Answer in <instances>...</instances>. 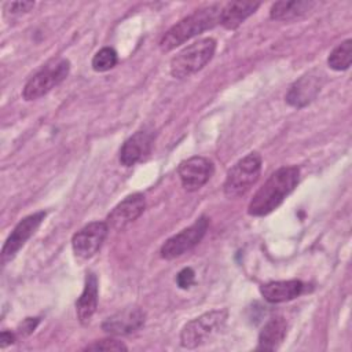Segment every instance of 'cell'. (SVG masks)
<instances>
[{"mask_svg": "<svg viewBox=\"0 0 352 352\" xmlns=\"http://www.w3.org/2000/svg\"><path fill=\"white\" fill-rule=\"evenodd\" d=\"M323 77L324 76L318 70H312L301 76L297 81H294V84L286 94V102L297 109L307 106L320 92L324 81Z\"/></svg>", "mask_w": 352, "mask_h": 352, "instance_id": "cell-12", "label": "cell"}, {"mask_svg": "<svg viewBox=\"0 0 352 352\" xmlns=\"http://www.w3.org/2000/svg\"><path fill=\"white\" fill-rule=\"evenodd\" d=\"M216 41L205 37L184 47L170 59V74L175 78H186L199 72L214 55Z\"/></svg>", "mask_w": 352, "mask_h": 352, "instance_id": "cell-3", "label": "cell"}, {"mask_svg": "<svg viewBox=\"0 0 352 352\" xmlns=\"http://www.w3.org/2000/svg\"><path fill=\"white\" fill-rule=\"evenodd\" d=\"M146 320V314L139 307H126L109 316L103 323L102 329L107 334L126 336L138 331Z\"/></svg>", "mask_w": 352, "mask_h": 352, "instance_id": "cell-13", "label": "cell"}, {"mask_svg": "<svg viewBox=\"0 0 352 352\" xmlns=\"http://www.w3.org/2000/svg\"><path fill=\"white\" fill-rule=\"evenodd\" d=\"M117 65V52L110 48L104 47L99 50L92 58V69L95 72H107Z\"/></svg>", "mask_w": 352, "mask_h": 352, "instance_id": "cell-21", "label": "cell"}, {"mask_svg": "<svg viewBox=\"0 0 352 352\" xmlns=\"http://www.w3.org/2000/svg\"><path fill=\"white\" fill-rule=\"evenodd\" d=\"M98 307V279L89 272L85 276V283L81 296L76 301V312L80 323L87 324L94 316Z\"/></svg>", "mask_w": 352, "mask_h": 352, "instance_id": "cell-16", "label": "cell"}, {"mask_svg": "<svg viewBox=\"0 0 352 352\" xmlns=\"http://www.w3.org/2000/svg\"><path fill=\"white\" fill-rule=\"evenodd\" d=\"M177 173L182 182V186L187 191L199 190L213 175V164L201 155L190 157L180 162Z\"/></svg>", "mask_w": 352, "mask_h": 352, "instance_id": "cell-10", "label": "cell"}, {"mask_svg": "<svg viewBox=\"0 0 352 352\" xmlns=\"http://www.w3.org/2000/svg\"><path fill=\"white\" fill-rule=\"evenodd\" d=\"M261 172V157L258 153H249L239 160L227 173L224 182V195L238 198L243 195L258 179Z\"/></svg>", "mask_w": 352, "mask_h": 352, "instance_id": "cell-5", "label": "cell"}, {"mask_svg": "<svg viewBox=\"0 0 352 352\" xmlns=\"http://www.w3.org/2000/svg\"><path fill=\"white\" fill-rule=\"evenodd\" d=\"M153 133L150 131L142 129L135 132L128 138L120 150V162L124 166H132L142 161L151 150Z\"/></svg>", "mask_w": 352, "mask_h": 352, "instance_id": "cell-14", "label": "cell"}, {"mask_svg": "<svg viewBox=\"0 0 352 352\" xmlns=\"http://www.w3.org/2000/svg\"><path fill=\"white\" fill-rule=\"evenodd\" d=\"M352 62V40L348 38L338 44L329 55L327 65L336 72L346 70Z\"/></svg>", "mask_w": 352, "mask_h": 352, "instance_id": "cell-20", "label": "cell"}, {"mask_svg": "<svg viewBox=\"0 0 352 352\" xmlns=\"http://www.w3.org/2000/svg\"><path fill=\"white\" fill-rule=\"evenodd\" d=\"M287 334V322L282 316L271 318L258 334V349L274 351L285 340Z\"/></svg>", "mask_w": 352, "mask_h": 352, "instance_id": "cell-18", "label": "cell"}, {"mask_svg": "<svg viewBox=\"0 0 352 352\" xmlns=\"http://www.w3.org/2000/svg\"><path fill=\"white\" fill-rule=\"evenodd\" d=\"M314 1L292 0V1H276L271 6L270 16L275 21H292L305 15L312 7Z\"/></svg>", "mask_w": 352, "mask_h": 352, "instance_id": "cell-19", "label": "cell"}, {"mask_svg": "<svg viewBox=\"0 0 352 352\" xmlns=\"http://www.w3.org/2000/svg\"><path fill=\"white\" fill-rule=\"evenodd\" d=\"M227 320V309H213L187 322L180 333L183 348L192 349L217 334Z\"/></svg>", "mask_w": 352, "mask_h": 352, "instance_id": "cell-4", "label": "cell"}, {"mask_svg": "<svg viewBox=\"0 0 352 352\" xmlns=\"http://www.w3.org/2000/svg\"><path fill=\"white\" fill-rule=\"evenodd\" d=\"M109 227L106 221H92L78 230L72 238V248L77 257L89 258L102 246Z\"/></svg>", "mask_w": 352, "mask_h": 352, "instance_id": "cell-8", "label": "cell"}, {"mask_svg": "<svg viewBox=\"0 0 352 352\" xmlns=\"http://www.w3.org/2000/svg\"><path fill=\"white\" fill-rule=\"evenodd\" d=\"M14 341H15V334L14 333L7 331V330L1 331V334H0V348H6L7 345H11V344H14Z\"/></svg>", "mask_w": 352, "mask_h": 352, "instance_id": "cell-26", "label": "cell"}, {"mask_svg": "<svg viewBox=\"0 0 352 352\" xmlns=\"http://www.w3.org/2000/svg\"><path fill=\"white\" fill-rule=\"evenodd\" d=\"M85 351H126L128 348L125 346L124 342L114 340V338H106V340H99L95 341L84 348Z\"/></svg>", "mask_w": 352, "mask_h": 352, "instance_id": "cell-22", "label": "cell"}, {"mask_svg": "<svg viewBox=\"0 0 352 352\" xmlns=\"http://www.w3.org/2000/svg\"><path fill=\"white\" fill-rule=\"evenodd\" d=\"M38 322H40V318H26V319H23L22 323L16 329V334L22 336V337L32 334L34 331V329L37 327Z\"/></svg>", "mask_w": 352, "mask_h": 352, "instance_id": "cell-25", "label": "cell"}, {"mask_svg": "<svg viewBox=\"0 0 352 352\" xmlns=\"http://www.w3.org/2000/svg\"><path fill=\"white\" fill-rule=\"evenodd\" d=\"M45 217V212H36L33 214L26 216L25 219H22L15 228L11 231V234L8 235L7 241L4 242V246L1 249V260L3 263L11 260L16 252L26 243V241L36 232V230L38 228V226L41 224V221Z\"/></svg>", "mask_w": 352, "mask_h": 352, "instance_id": "cell-11", "label": "cell"}, {"mask_svg": "<svg viewBox=\"0 0 352 352\" xmlns=\"http://www.w3.org/2000/svg\"><path fill=\"white\" fill-rule=\"evenodd\" d=\"M208 226H209V219L206 216L198 217L190 227L182 230L179 234L170 236L164 242L160 250L161 257L166 260H172L191 250L195 245L201 242V239L206 234Z\"/></svg>", "mask_w": 352, "mask_h": 352, "instance_id": "cell-7", "label": "cell"}, {"mask_svg": "<svg viewBox=\"0 0 352 352\" xmlns=\"http://www.w3.org/2000/svg\"><path fill=\"white\" fill-rule=\"evenodd\" d=\"M300 170L297 166H282L271 173L257 190L248 206L250 216H265L274 212L297 187Z\"/></svg>", "mask_w": 352, "mask_h": 352, "instance_id": "cell-1", "label": "cell"}, {"mask_svg": "<svg viewBox=\"0 0 352 352\" xmlns=\"http://www.w3.org/2000/svg\"><path fill=\"white\" fill-rule=\"evenodd\" d=\"M144 208L146 201L143 194L133 192L113 208L106 217V224L114 231H122L143 214Z\"/></svg>", "mask_w": 352, "mask_h": 352, "instance_id": "cell-9", "label": "cell"}, {"mask_svg": "<svg viewBox=\"0 0 352 352\" xmlns=\"http://www.w3.org/2000/svg\"><path fill=\"white\" fill-rule=\"evenodd\" d=\"M258 7H260V3L230 1L221 7L219 23H221L228 30H234L246 18H249Z\"/></svg>", "mask_w": 352, "mask_h": 352, "instance_id": "cell-17", "label": "cell"}, {"mask_svg": "<svg viewBox=\"0 0 352 352\" xmlns=\"http://www.w3.org/2000/svg\"><path fill=\"white\" fill-rule=\"evenodd\" d=\"M221 7L223 6L220 4H213V6L195 10L192 14H190L188 16L183 18L176 25H173L162 36V38L160 40V48L164 52L172 51L173 48L192 38L194 36L214 28L219 23Z\"/></svg>", "mask_w": 352, "mask_h": 352, "instance_id": "cell-2", "label": "cell"}, {"mask_svg": "<svg viewBox=\"0 0 352 352\" xmlns=\"http://www.w3.org/2000/svg\"><path fill=\"white\" fill-rule=\"evenodd\" d=\"M304 290V283L298 279L272 280L260 286V293L268 302L278 304L294 300Z\"/></svg>", "mask_w": 352, "mask_h": 352, "instance_id": "cell-15", "label": "cell"}, {"mask_svg": "<svg viewBox=\"0 0 352 352\" xmlns=\"http://www.w3.org/2000/svg\"><path fill=\"white\" fill-rule=\"evenodd\" d=\"M70 63L67 59H54L43 66L25 84L22 96L26 100H34L48 94L54 87L59 85L69 74Z\"/></svg>", "mask_w": 352, "mask_h": 352, "instance_id": "cell-6", "label": "cell"}, {"mask_svg": "<svg viewBox=\"0 0 352 352\" xmlns=\"http://www.w3.org/2000/svg\"><path fill=\"white\" fill-rule=\"evenodd\" d=\"M195 280V274L192 268L186 267L183 268L177 275H176V283L180 289H188L191 285H194Z\"/></svg>", "mask_w": 352, "mask_h": 352, "instance_id": "cell-23", "label": "cell"}, {"mask_svg": "<svg viewBox=\"0 0 352 352\" xmlns=\"http://www.w3.org/2000/svg\"><path fill=\"white\" fill-rule=\"evenodd\" d=\"M34 7L33 1H8L4 4V11L10 14H22L28 12L30 8Z\"/></svg>", "mask_w": 352, "mask_h": 352, "instance_id": "cell-24", "label": "cell"}]
</instances>
